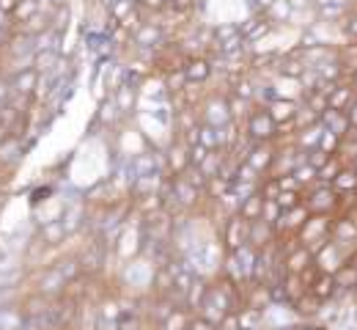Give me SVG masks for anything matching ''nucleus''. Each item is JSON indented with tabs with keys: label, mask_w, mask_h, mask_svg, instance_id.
<instances>
[{
	"label": "nucleus",
	"mask_w": 357,
	"mask_h": 330,
	"mask_svg": "<svg viewBox=\"0 0 357 330\" xmlns=\"http://www.w3.org/2000/svg\"><path fill=\"white\" fill-rule=\"evenodd\" d=\"M242 133L253 143H275L278 141V124L267 113L264 105H253V110L248 113V119L242 121Z\"/></svg>",
	"instance_id": "f257e3e1"
},
{
	"label": "nucleus",
	"mask_w": 357,
	"mask_h": 330,
	"mask_svg": "<svg viewBox=\"0 0 357 330\" xmlns=\"http://www.w3.org/2000/svg\"><path fill=\"white\" fill-rule=\"evenodd\" d=\"M303 204L308 207L311 215H338L341 209V195L333 190V185L316 182L308 190H303Z\"/></svg>",
	"instance_id": "f03ea898"
},
{
	"label": "nucleus",
	"mask_w": 357,
	"mask_h": 330,
	"mask_svg": "<svg viewBox=\"0 0 357 330\" xmlns=\"http://www.w3.org/2000/svg\"><path fill=\"white\" fill-rule=\"evenodd\" d=\"M220 250L223 253H236L248 245V237H250V220H245L239 212L228 215L223 223H220Z\"/></svg>",
	"instance_id": "7ed1b4c3"
},
{
	"label": "nucleus",
	"mask_w": 357,
	"mask_h": 330,
	"mask_svg": "<svg viewBox=\"0 0 357 330\" xmlns=\"http://www.w3.org/2000/svg\"><path fill=\"white\" fill-rule=\"evenodd\" d=\"M198 116L204 124H212V127H225L234 121L231 116V105H228V94L225 91H209L204 96V102L198 105Z\"/></svg>",
	"instance_id": "20e7f679"
},
{
	"label": "nucleus",
	"mask_w": 357,
	"mask_h": 330,
	"mask_svg": "<svg viewBox=\"0 0 357 330\" xmlns=\"http://www.w3.org/2000/svg\"><path fill=\"white\" fill-rule=\"evenodd\" d=\"M333 220H335V215H308V220L297 232V239L303 245H308L311 250L321 248L330 239V234H333Z\"/></svg>",
	"instance_id": "39448f33"
},
{
	"label": "nucleus",
	"mask_w": 357,
	"mask_h": 330,
	"mask_svg": "<svg viewBox=\"0 0 357 330\" xmlns=\"http://www.w3.org/2000/svg\"><path fill=\"white\" fill-rule=\"evenodd\" d=\"M347 256H349V253H347L338 242L327 239L321 248L313 250V264L319 267V273H330V276H335V273L347 264Z\"/></svg>",
	"instance_id": "423d86ee"
},
{
	"label": "nucleus",
	"mask_w": 357,
	"mask_h": 330,
	"mask_svg": "<svg viewBox=\"0 0 357 330\" xmlns=\"http://www.w3.org/2000/svg\"><path fill=\"white\" fill-rule=\"evenodd\" d=\"M162 168L168 177H184L190 168H192V157H190V146L184 141L174 138L171 146L165 149L162 154Z\"/></svg>",
	"instance_id": "0eeeda50"
},
{
	"label": "nucleus",
	"mask_w": 357,
	"mask_h": 330,
	"mask_svg": "<svg viewBox=\"0 0 357 330\" xmlns=\"http://www.w3.org/2000/svg\"><path fill=\"white\" fill-rule=\"evenodd\" d=\"M184 77H187V83H201V86H206L209 80H212V75H215V61H212V55H190L187 61H184Z\"/></svg>",
	"instance_id": "6e6552de"
},
{
	"label": "nucleus",
	"mask_w": 357,
	"mask_h": 330,
	"mask_svg": "<svg viewBox=\"0 0 357 330\" xmlns=\"http://www.w3.org/2000/svg\"><path fill=\"white\" fill-rule=\"evenodd\" d=\"M333 242H338L347 253H352L357 248V223L352 220V215H335L333 220V234H330Z\"/></svg>",
	"instance_id": "1a4fd4ad"
},
{
	"label": "nucleus",
	"mask_w": 357,
	"mask_h": 330,
	"mask_svg": "<svg viewBox=\"0 0 357 330\" xmlns=\"http://www.w3.org/2000/svg\"><path fill=\"white\" fill-rule=\"evenodd\" d=\"M308 267H313V250L308 245L297 242L291 250L283 253V273H289V276H303Z\"/></svg>",
	"instance_id": "9d476101"
},
{
	"label": "nucleus",
	"mask_w": 357,
	"mask_h": 330,
	"mask_svg": "<svg viewBox=\"0 0 357 330\" xmlns=\"http://www.w3.org/2000/svg\"><path fill=\"white\" fill-rule=\"evenodd\" d=\"M267 86H269V91H272V96H280V99H297V102H303V96H305V83H303V77L275 75Z\"/></svg>",
	"instance_id": "9b49d317"
},
{
	"label": "nucleus",
	"mask_w": 357,
	"mask_h": 330,
	"mask_svg": "<svg viewBox=\"0 0 357 330\" xmlns=\"http://www.w3.org/2000/svg\"><path fill=\"white\" fill-rule=\"evenodd\" d=\"M324 91H327V107H333V110H349L352 102L357 99V91L347 77L338 83H327Z\"/></svg>",
	"instance_id": "f8f14e48"
},
{
	"label": "nucleus",
	"mask_w": 357,
	"mask_h": 330,
	"mask_svg": "<svg viewBox=\"0 0 357 330\" xmlns=\"http://www.w3.org/2000/svg\"><path fill=\"white\" fill-rule=\"evenodd\" d=\"M308 207L305 204H297L294 209H286V212H280V218H278V223H275V232L278 237H286V234H297L300 229H303V223L308 220Z\"/></svg>",
	"instance_id": "ddd939ff"
},
{
	"label": "nucleus",
	"mask_w": 357,
	"mask_h": 330,
	"mask_svg": "<svg viewBox=\"0 0 357 330\" xmlns=\"http://www.w3.org/2000/svg\"><path fill=\"white\" fill-rule=\"evenodd\" d=\"M275 154H278V143H253L245 163H250L261 177H267L272 171V163H275Z\"/></svg>",
	"instance_id": "4468645a"
},
{
	"label": "nucleus",
	"mask_w": 357,
	"mask_h": 330,
	"mask_svg": "<svg viewBox=\"0 0 357 330\" xmlns=\"http://www.w3.org/2000/svg\"><path fill=\"white\" fill-rule=\"evenodd\" d=\"M264 107H267L269 116L275 119L278 127H286V124H294L297 110H300V102H297V99H280V96H272Z\"/></svg>",
	"instance_id": "2eb2a0df"
},
{
	"label": "nucleus",
	"mask_w": 357,
	"mask_h": 330,
	"mask_svg": "<svg viewBox=\"0 0 357 330\" xmlns=\"http://www.w3.org/2000/svg\"><path fill=\"white\" fill-rule=\"evenodd\" d=\"M52 303H55V300H50V297L39 294V292H31V294L20 303V311H22V317H25L28 322H39V320H47V317H50Z\"/></svg>",
	"instance_id": "dca6fc26"
},
{
	"label": "nucleus",
	"mask_w": 357,
	"mask_h": 330,
	"mask_svg": "<svg viewBox=\"0 0 357 330\" xmlns=\"http://www.w3.org/2000/svg\"><path fill=\"white\" fill-rule=\"evenodd\" d=\"M39 86H42V75H39L33 66L20 69V72H14V75H11V89H14V94L33 99L36 91H39Z\"/></svg>",
	"instance_id": "f3484780"
},
{
	"label": "nucleus",
	"mask_w": 357,
	"mask_h": 330,
	"mask_svg": "<svg viewBox=\"0 0 357 330\" xmlns=\"http://www.w3.org/2000/svg\"><path fill=\"white\" fill-rule=\"evenodd\" d=\"M239 31H242V36H245V42H248V50H250V45H259L264 36H269V33L275 31V25L269 22L264 14H253L248 22L239 25Z\"/></svg>",
	"instance_id": "a211bd4d"
},
{
	"label": "nucleus",
	"mask_w": 357,
	"mask_h": 330,
	"mask_svg": "<svg viewBox=\"0 0 357 330\" xmlns=\"http://www.w3.org/2000/svg\"><path fill=\"white\" fill-rule=\"evenodd\" d=\"M278 242V232H275V226L267 223V220H250V237H248V245L250 248H256V250H267L269 245H275Z\"/></svg>",
	"instance_id": "6ab92c4d"
},
{
	"label": "nucleus",
	"mask_w": 357,
	"mask_h": 330,
	"mask_svg": "<svg viewBox=\"0 0 357 330\" xmlns=\"http://www.w3.org/2000/svg\"><path fill=\"white\" fill-rule=\"evenodd\" d=\"M324 308H327V303H321V300H319L316 294H311V292L300 294V297L291 303V311H294L300 320H316Z\"/></svg>",
	"instance_id": "aec40b11"
},
{
	"label": "nucleus",
	"mask_w": 357,
	"mask_h": 330,
	"mask_svg": "<svg viewBox=\"0 0 357 330\" xmlns=\"http://www.w3.org/2000/svg\"><path fill=\"white\" fill-rule=\"evenodd\" d=\"M308 292L316 294L321 303H333V300L338 297V283H335V276H330V273H316V278L311 281Z\"/></svg>",
	"instance_id": "412c9836"
},
{
	"label": "nucleus",
	"mask_w": 357,
	"mask_h": 330,
	"mask_svg": "<svg viewBox=\"0 0 357 330\" xmlns=\"http://www.w3.org/2000/svg\"><path fill=\"white\" fill-rule=\"evenodd\" d=\"M319 121L324 124V130H330V133H335V135H341V138L352 130V124H349V113H347V110H333V107H327V110L319 116Z\"/></svg>",
	"instance_id": "4be33fe9"
},
{
	"label": "nucleus",
	"mask_w": 357,
	"mask_h": 330,
	"mask_svg": "<svg viewBox=\"0 0 357 330\" xmlns=\"http://www.w3.org/2000/svg\"><path fill=\"white\" fill-rule=\"evenodd\" d=\"M321 135H324V124H321V121H316V124H308V127L297 130L291 141H294V146H297L300 151H311V149H319Z\"/></svg>",
	"instance_id": "5701e85b"
},
{
	"label": "nucleus",
	"mask_w": 357,
	"mask_h": 330,
	"mask_svg": "<svg viewBox=\"0 0 357 330\" xmlns=\"http://www.w3.org/2000/svg\"><path fill=\"white\" fill-rule=\"evenodd\" d=\"M66 237H69V229H66L63 220H45V229H42V234H39V245H45V248H58L61 242H66Z\"/></svg>",
	"instance_id": "b1692460"
},
{
	"label": "nucleus",
	"mask_w": 357,
	"mask_h": 330,
	"mask_svg": "<svg viewBox=\"0 0 357 330\" xmlns=\"http://www.w3.org/2000/svg\"><path fill=\"white\" fill-rule=\"evenodd\" d=\"M264 204H267V198L256 190V193H250V195L242 198V204H239V215H242L245 220H259V218L264 215Z\"/></svg>",
	"instance_id": "393cba45"
},
{
	"label": "nucleus",
	"mask_w": 357,
	"mask_h": 330,
	"mask_svg": "<svg viewBox=\"0 0 357 330\" xmlns=\"http://www.w3.org/2000/svg\"><path fill=\"white\" fill-rule=\"evenodd\" d=\"M190 320H192V311H190L184 303H178L176 308H174V311L160 322V328L157 330H187Z\"/></svg>",
	"instance_id": "a878e982"
},
{
	"label": "nucleus",
	"mask_w": 357,
	"mask_h": 330,
	"mask_svg": "<svg viewBox=\"0 0 357 330\" xmlns=\"http://www.w3.org/2000/svg\"><path fill=\"white\" fill-rule=\"evenodd\" d=\"M264 17H267L275 28H278V25H286V22L294 17V3H291V0H275L267 8Z\"/></svg>",
	"instance_id": "bb28decb"
},
{
	"label": "nucleus",
	"mask_w": 357,
	"mask_h": 330,
	"mask_svg": "<svg viewBox=\"0 0 357 330\" xmlns=\"http://www.w3.org/2000/svg\"><path fill=\"white\" fill-rule=\"evenodd\" d=\"M333 190L338 195H355L357 193V171L352 165H344L341 174L333 179Z\"/></svg>",
	"instance_id": "cd10ccee"
},
{
	"label": "nucleus",
	"mask_w": 357,
	"mask_h": 330,
	"mask_svg": "<svg viewBox=\"0 0 357 330\" xmlns=\"http://www.w3.org/2000/svg\"><path fill=\"white\" fill-rule=\"evenodd\" d=\"M335 283H338V294L344 297H352V292L357 289V267L355 264H344L338 273H335Z\"/></svg>",
	"instance_id": "c85d7f7f"
},
{
	"label": "nucleus",
	"mask_w": 357,
	"mask_h": 330,
	"mask_svg": "<svg viewBox=\"0 0 357 330\" xmlns=\"http://www.w3.org/2000/svg\"><path fill=\"white\" fill-rule=\"evenodd\" d=\"M338 61H341L347 77H349L352 72H357V42H344V45H338Z\"/></svg>",
	"instance_id": "c756f323"
},
{
	"label": "nucleus",
	"mask_w": 357,
	"mask_h": 330,
	"mask_svg": "<svg viewBox=\"0 0 357 330\" xmlns=\"http://www.w3.org/2000/svg\"><path fill=\"white\" fill-rule=\"evenodd\" d=\"M116 105H119V113H130L135 107V99H137V89H135L132 83H124V86H119L116 89Z\"/></svg>",
	"instance_id": "7c9ffc66"
},
{
	"label": "nucleus",
	"mask_w": 357,
	"mask_h": 330,
	"mask_svg": "<svg viewBox=\"0 0 357 330\" xmlns=\"http://www.w3.org/2000/svg\"><path fill=\"white\" fill-rule=\"evenodd\" d=\"M344 165H347V163H344L338 154H333V157L319 168V182H321V185H333V179L341 174V168H344Z\"/></svg>",
	"instance_id": "2f4dec72"
},
{
	"label": "nucleus",
	"mask_w": 357,
	"mask_h": 330,
	"mask_svg": "<svg viewBox=\"0 0 357 330\" xmlns=\"http://www.w3.org/2000/svg\"><path fill=\"white\" fill-rule=\"evenodd\" d=\"M291 174H294V179L300 182V188H303V190H308L311 185H316V182H319V171L313 168L311 163H300V165H297Z\"/></svg>",
	"instance_id": "473e14b6"
},
{
	"label": "nucleus",
	"mask_w": 357,
	"mask_h": 330,
	"mask_svg": "<svg viewBox=\"0 0 357 330\" xmlns=\"http://www.w3.org/2000/svg\"><path fill=\"white\" fill-rule=\"evenodd\" d=\"M39 11H42V8H39V0H20V6L14 8L11 20H14V22H25V20L36 17Z\"/></svg>",
	"instance_id": "72a5a7b5"
},
{
	"label": "nucleus",
	"mask_w": 357,
	"mask_h": 330,
	"mask_svg": "<svg viewBox=\"0 0 357 330\" xmlns=\"http://www.w3.org/2000/svg\"><path fill=\"white\" fill-rule=\"evenodd\" d=\"M278 207L286 212V209H294L297 204H303V190H280V195L275 198Z\"/></svg>",
	"instance_id": "f704fd0d"
},
{
	"label": "nucleus",
	"mask_w": 357,
	"mask_h": 330,
	"mask_svg": "<svg viewBox=\"0 0 357 330\" xmlns=\"http://www.w3.org/2000/svg\"><path fill=\"white\" fill-rule=\"evenodd\" d=\"M259 193L267 198V201H275L278 195H280V182H278V177H272V174H267L261 182H259Z\"/></svg>",
	"instance_id": "c9c22d12"
},
{
	"label": "nucleus",
	"mask_w": 357,
	"mask_h": 330,
	"mask_svg": "<svg viewBox=\"0 0 357 330\" xmlns=\"http://www.w3.org/2000/svg\"><path fill=\"white\" fill-rule=\"evenodd\" d=\"M319 149L327 151V154H338V149H341V135L324 130V135H321V141H319Z\"/></svg>",
	"instance_id": "e433bc0d"
},
{
	"label": "nucleus",
	"mask_w": 357,
	"mask_h": 330,
	"mask_svg": "<svg viewBox=\"0 0 357 330\" xmlns=\"http://www.w3.org/2000/svg\"><path fill=\"white\" fill-rule=\"evenodd\" d=\"M330 157H333V154H327V151H321V149H311V151H305V163H311L316 171H319Z\"/></svg>",
	"instance_id": "4c0bfd02"
},
{
	"label": "nucleus",
	"mask_w": 357,
	"mask_h": 330,
	"mask_svg": "<svg viewBox=\"0 0 357 330\" xmlns=\"http://www.w3.org/2000/svg\"><path fill=\"white\" fill-rule=\"evenodd\" d=\"M187 330H218V322L206 320L204 314H192V320H190Z\"/></svg>",
	"instance_id": "58836bf2"
},
{
	"label": "nucleus",
	"mask_w": 357,
	"mask_h": 330,
	"mask_svg": "<svg viewBox=\"0 0 357 330\" xmlns=\"http://www.w3.org/2000/svg\"><path fill=\"white\" fill-rule=\"evenodd\" d=\"M280 212H283V209L278 207V201H267V204H264V215H261V220H267V223L275 226L278 218H280Z\"/></svg>",
	"instance_id": "ea45409f"
},
{
	"label": "nucleus",
	"mask_w": 357,
	"mask_h": 330,
	"mask_svg": "<svg viewBox=\"0 0 357 330\" xmlns=\"http://www.w3.org/2000/svg\"><path fill=\"white\" fill-rule=\"evenodd\" d=\"M140 6L149 11H165L171 6V0H140Z\"/></svg>",
	"instance_id": "a19ab883"
},
{
	"label": "nucleus",
	"mask_w": 357,
	"mask_h": 330,
	"mask_svg": "<svg viewBox=\"0 0 357 330\" xmlns=\"http://www.w3.org/2000/svg\"><path fill=\"white\" fill-rule=\"evenodd\" d=\"M11 36H14V31H11V28H0V58H3V52H6V47H8Z\"/></svg>",
	"instance_id": "79ce46f5"
},
{
	"label": "nucleus",
	"mask_w": 357,
	"mask_h": 330,
	"mask_svg": "<svg viewBox=\"0 0 357 330\" xmlns=\"http://www.w3.org/2000/svg\"><path fill=\"white\" fill-rule=\"evenodd\" d=\"M289 330H327L324 325H319V322H313V320H303L300 325H291Z\"/></svg>",
	"instance_id": "37998d69"
},
{
	"label": "nucleus",
	"mask_w": 357,
	"mask_h": 330,
	"mask_svg": "<svg viewBox=\"0 0 357 330\" xmlns=\"http://www.w3.org/2000/svg\"><path fill=\"white\" fill-rule=\"evenodd\" d=\"M17 6H20V0H0V11H3V14H8V17L14 14V8H17Z\"/></svg>",
	"instance_id": "c03bdc74"
},
{
	"label": "nucleus",
	"mask_w": 357,
	"mask_h": 330,
	"mask_svg": "<svg viewBox=\"0 0 357 330\" xmlns=\"http://www.w3.org/2000/svg\"><path fill=\"white\" fill-rule=\"evenodd\" d=\"M275 0H256V14H267V8Z\"/></svg>",
	"instance_id": "a18cd8bd"
},
{
	"label": "nucleus",
	"mask_w": 357,
	"mask_h": 330,
	"mask_svg": "<svg viewBox=\"0 0 357 330\" xmlns=\"http://www.w3.org/2000/svg\"><path fill=\"white\" fill-rule=\"evenodd\" d=\"M347 113H349V124H352V130H357V99L352 102V107H349Z\"/></svg>",
	"instance_id": "49530a36"
},
{
	"label": "nucleus",
	"mask_w": 357,
	"mask_h": 330,
	"mask_svg": "<svg viewBox=\"0 0 357 330\" xmlns=\"http://www.w3.org/2000/svg\"><path fill=\"white\" fill-rule=\"evenodd\" d=\"M11 25H14V20H11L8 14H3V11H0V28H11Z\"/></svg>",
	"instance_id": "de8ad7c7"
},
{
	"label": "nucleus",
	"mask_w": 357,
	"mask_h": 330,
	"mask_svg": "<svg viewBox=\"0 0 357 330\" xmlns=\"http://www.w3.org/2000/svg\"><path fill=\"white\" fill-rule=\"evenodd\" d=\"M8 135H11V130H8V127H6V124H3V121H0V143L6 141V138H8Z\"/></svg>",
	"instance_id": "09e8293b"
},
{
	"label": "nucleus",
	"mask_w": 357,
	"mask_h": 330,
	"mask_svg": "<svg viewBox=\"0 0 357 330\" xmlns=\"http://www.w3.org/2000/svg\"><path fill=\"white\" fill-rule=\"evenodd\" d=\"M347 80H349V83H352V89H355V91H357V72H352V75H349V77H347Z\"/></svg>",
	"instance_id": "8fccbe9b"
},
{
	"label": "nucleus",
	"mask_w": 357,
	"mask_h": 330,
	"mask_svg": "<svg viewBox=\"0 0 357 330\" xmlns=\"http://www.w3.org/2000/svg\"><path fill=\"white\" fill-rule=\"evenodd\" d=\"M349 165H352V168H355V171H357V157H355V160H352V163H349Z\"/></svg>",
	"instance_id": "3c124183"
},
{
	"label": "nucleus",
	"mask_w": 357,
	"mask_h": 330,
	"mask_svg": "<svg viewBox=\"0 0 357 330\" xmlns=\"http://www.w3.org/2000/svg\"><path fill=\"white\" fill-rule=\"evenodd\" d=\"M0 77H3V58H0Z\"/></svg>",
	"instance_id": "603ef678"
},
{
	"label": "nucleus",
	"mask_w": 357,
	"mask_h": 330,
	"mask_svg": "<svg viewBox=\"0 0 357 330\" xmlns=\"http://www.w3.org/2000/svg\"><path fill=\"white\" fill-rule=\"evenodd\" d=\"M275 330H289V328H275Z\"/></svg>",
	"instance_id": "864d4df0"
},
{
	"label": "nucleus",
	"mask_w": 357,
	"mask_h": 330,
	"mask_svg": "<svg viewBox=\"0 0 357 330\" xmlns=\"http://www.w3.org/2000/svg\"><path fill=\"white\" fill-rule=\"evenodd\" d=\"M0 110H3V105H0Z\"/></svg>",
	"instance_id": "5fc2aeb1"
},
{
	"label": "nucleus",
	"mask_w": 357,
	"mask_h": 330,
	"mask_svg": "<svg viewBox=\"0 0 357 330\" xmlns=\"http://www.w3.org/2000/svg\"><path fill=\"white\" fill-rule=\"evenodd\" d=\"M242 330H248V328H242Z\"/></svg>",
	"instance_id": "6e6d98bb"
}]
</instances>
